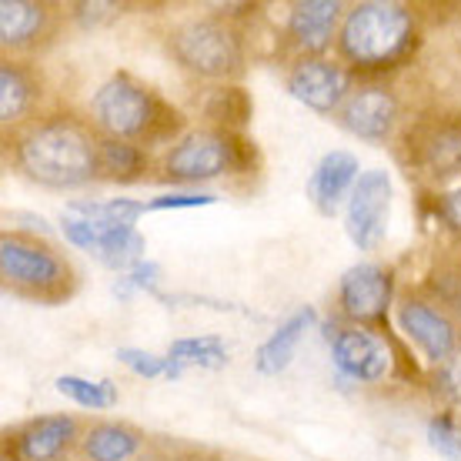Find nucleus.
Listing matches in <instances>:
<instances>
[{"mask_svg": "<svg viewBox=\"0 0 461 461\" xmlns=\"http://www.w3.org/2000/svg\"><path fill=\"white\" fill-rule=\"evenodd\" d=\"M167 54L177 60L181 70L194 74L201 81H214L218 87L241 81L248 70L241 27L221 14H201V17L171 27Z\"/></svg>", "mask_w": 461, "mask_h": 461, "instance_id": "obj_5", "label": "nucleus"}, {"mask_svg": "<svg viewBox=\"0 0 461 461\" xmlns=\"http://www.w3.org/2000/svg\"><path fill=\"white\" fill-rule=\"evenodd\" d=\"M144 431L124 421H94L77 441L81 461H134L144 448Z\"/></svg>", "mask_w": 461, "mask_h": 461, "instance_id": "obj_19", "label": "nucleus"}, {"mask_svg": "<svg viewBox=\"0 0 461 461\" xmlns=\"http://www.w3.org/2000/svg\"><path fill=\"white\" fill-rule=\"evenodd\" d=\"M398 324L411 341H415L431 365H445L461 348L458 321L451 318L441 304H431L425 298H408L398 304Z\"/></svg>", "mask_w": 461, "mask_h": 461, "instance_id": "obj_14", "label": "nucleus"}, {"mask_svg": "<svg viewBox=\"0 0 461 461\" xmlns=\"http://www.w3.org/2000/svg\"><path fill=\"white\" fill-rule=\"evenodd\" d=\"M91 124L101 138L127 140L150 150L181 140L185 114L154 87L140 84L127 70H117L91 97Z\"/></svg>", "mask_w": 461, "mask_h": 461, "instance_id": "obj_3", "label": "nucleus"}, {"mask_svg": "<svg viewBox=\"0 0 461 461\" xmlns=\"http://www.w3.org/2000/svg\"><path fill=\"white\" fill-rule=\"evenodd\" d=\"M357 158L355 154H348V150H331V154H324L318 167H314L312 181H308V197H312V204L321 211L324 218H331L338 208H341V201L351 197L357 185Z\"/></svg>", "mask_w": 461, "mask_h": 461, "instance_id": "obj_18", "label": "nucleus"}, {"mask_svg": "<svg viewBox=\"0 0 461 461\" xmlns=\"http://www.w3.org/2000/svg\"><path fill=\"white\" fill-rule=\"evenodd\" d=\"M435 211H438L441 224H445L451 234H458L461 238V187H455V191H448V194H438Z\"/></svg>", "mask_w": 461, "mask_h": 461, "instance_id": "obj_31", "label": "nucleus"}, {"mask_svg": "<svg viewBox=\"0 0 461 461\" xmlns=\"http://www.w3.org/2000/svg\"><path fill=\"white\" fill-rule=\"evenodd\" d=\"M392 218V177L381 167H371L357 177L355 191L348 197L345 228L357 251H375L384 241Z\"/></svg>", "mask_w": 461, "mask_h": 461, "instance_id": "obj_8", "label": "nucleus"}, {"mask_svg": "<svg viewBox=\"0 0 461 461\" xmlns=\"http://www.w3.org/2000/svg\"><path fill=\"white\" fill-rule=\"evenodd\" d=\"M402 161L408 174L428 187H441L461 177V114L425 111L402 131Z\"/></svg>", "mask_w": 461, "mask_h": 461, "instance_id": "obj_7", "label": "nucleus"}, {"mask_svg": "<svg viewBox=\"0 0 461 461\" xmlns=\"http://www.w3.org/2000/svg\"><path fill=\"white\" fill-rule=\"evenodd\" d=\"M134 461H154V458H134Z\"/></svg>", "mask_w": 461, "mask_h": 461, "instance_id": "obj_35", "label": "nucleus"}, {"mask_svg": "<svg viewBox=\"0 0 461 461\" xmlns=\"http://www.w3.org/2000/svg\"><path fill=\"white\" fill-rule=\"evenodd\" d=\"M117 357H121L134 375H144V378L167 375V368H171V365H167V357H158V355H150V351H138V348H121Z\"/></svg>", "mask_w": 461, "mask_h": 461, "instance_id": "obj_28", "label": "nucleus"}, {"mask_svg": "<svg viewBox=\"0 0 461 461\" xmlns=\"http://www.w3.org/2000/svg\"><path fill=\"white\" fill-rule=\"evenodd\" d=\"M418 44H421V27H418V14L408 4L365 0L348 7L335 50L338 60L351 74L375 77L411 60Z\"/></svg>", "mask_w": 461, "mask_h": 461, "instance_id": "obj_2", "label": "nucleus"}, {"mask_svg": "<svg viewBox=\"0 0 461 461\" xmlns=\"http://www.w3.org/2000/svg\"><path fill=\"white\" fill-rule=\"evenodd\" d=\"M41 101V74L21 58L0 60V124L14 131L31 121V111Z\"/></svg>", "mask_w": 461, "mask_h": 461, "instance_id": "obj_17", "label": "nucleus"}, {"mask_svg": "<svg viewBox=\"0 0 461 461\" xmlns=\"http://www.w3.org/2000/svg\"><path fill=\"white\" fill-rule=\"evenodd\" d=\"M285 87L294 101L318 114H338V107L345 104V97L351 94V70L341 60L301 58L291 64Z\"/></svg>", "mask_w": 461, "mask_h": 461, "instance_id": "obj_11", "label": "nucleus"}, {"mask_svg": "<svg viewBox=\"0 0 461 461\" xmlns=\"http://www.w3.org/2000/svg\"><path fill=\"white\" fill-rule=\"evenodd\" d=\"M335 121L355 138L384 144L402 121V101L388 84H361V87H351L345 104L338 107Z\"/></svg>", "mask_w": 461, "mask_h": 461, "instance_id": "obj_10", "label": "nucleus"}, {"mask_svg": "<svg viewBox=\"0 0 461 461\" xmlns=\"http://www.w3.org/2000/svg\"><path fill=\"white\" fill-rule=\"evenodd\" d=\"M312 321H314L312 308H304V312L291 314L288 321L281 324L275 335H271L265 345L258 348V355H254V368L261 371V375H281V371L291 365V357H294V351H298L304 331L312 328Z\"/></svg>", "mask_w": 461, "mask_h": 461, "instance_id": "obj_20", "label": "nucleus"}, {"mask_svg": "<svg viewBox=\"0 0 461 461\" xmlns=\"http://www.w3.org/2000/svg\"><path fill=\"white\" fill-rule=\"evenodd\" d=\"M328 341H331L338 371L348 375L351 381L375 384L392 368V355H388L384 341L365 324H335L328 331Z\"/></svg>", "mask_w": 461, "mask_h": 461, "instance_id": "obj_15", "label": "nucleus"}, {"mask_svg": "<svg viewBox=\"0 0 461 461\" xmlns=\"http://www.w3.org/2000/svg\"><path fill=\"white\" fill-rule=\"evenodd\" d=\"M218 197L214 194H161L148 201V211H177V208H204V204H214Z\"/></svg>", "mask_w": 461, "mask_h": 461, "instance_id": "obj_30", "label": "nucleus"}, {"mask_svg": "<svg viewBox=\"0 0 461 461\" xmlns=\"http://www.w3.org/2000/svg\"><path fill=\"white\" fill-rule=\"evenodd\" d=\"M150 167L148 150L127 140L101 138V177L104 181H117V185H134L140 181Z\"/></svg>", "mask_w": 461, "mask_h": 461, "instance_id": "obj_22", "label": "nucleus"}, {"mask_svg": "<svg viewBox=\"0 0 461 461\" xmlns=\"http://www.w3.org/2000/svg\"><path fill=\"white\" fill-rule=\"evenodd\" d=\"M54 384H58L60 394H68L70 402H77L87 411H104V408H114L117 404V388L111 381H87L77 378V375H64Z\"/></svg>", "mask_w": 461, "mask_h": 461, "instance_id": "obj_24", "label": "nucleus"}, {"mask_svg": "<svg viewBox=\"0 0 461 461\" xmlns=\"http://www.w3.org/2000/svg\"><path fill=\"white\" fill-rule=\"evenodd\" d=\"M251 97L244 87L238 84H221L204 97V107L201 114L208 121V127H218V131H230V134H244V127L251 121Z\"/></svg>", "mask_w": 461, "mask_h": 461, "instance_id": "obj_21", "label": "nucleus"}, {"mask_svg": "<svg viewBox=\"0 0 461 461\" xmlns=\"http://www.w3.org/2000/svg\"><path fill=\"white\" fill-rule=\"evenodd\" d=\"M97 258L104 261L107 267H138L140 258H144V238L138 234V228H124V230H111L101 248H97Z\"/></svg>", "mask_w": 461, "mask_h": 461, "instance_id": "obj_25", "label": "nucleus"}, {"mask_svg": "<svg viewBox=\"0 0 461 461\" xmlns=\"http://www.w3.org/2000/svg\"><path fill=\"white\" fill-rule=\"evenodd\" d=\"M114 11H121L117 4H77V7H74L70 14H74V17H77L84 27H91V23H97L101 17H111Z\"/></svg>", "mask_w": 461, "mask_h": 461, "instance_id": "obj_32", "label": "nucleus"}, {"mask_svg": "<svg viewBox=\"0 0 461 461\" xmlns=\"http://www.w3.org/2000/svg\"><path fill=\"white\" fill-rule=\"evenodd\" d=\"M254 164H258V150L244 134L197 127L167 148L158 164V177L171 185H201L224 174H251Z\"/></svg>", "mask_w": 461, "mask_h": 461, "instance_id": "obj_6", "label": "nucleus"}, {"mask_svg": "<svg viewBox=\"0 0 461 461\" xmlns=\"http://www.w3.org/2000/svg\"><path fill=\"white\" fill-rule=\"evenodd\" d=\"M14 171L31 185L74 191L101 177V134L77 114H44L7 131Z\"/></svg>", "mask_w": 461, "mask_h": 461, "instance_id": "obj_1", "label": "nucleus"}, {"mask_svg": "<svg viewBox=\"0 0 461 461\" xmlns=\"http://www.w3.org/2000/svg\"><path fill=\"white\" fill-rule=\"evenodd\" d=\"M60 230H64V238H68L74 248H84V251H94V254H97V248H101V230L94 228L87 218H81V214L64 211V218H60Z\"/></svg>", "mask_w": 461, "mask_h": 461, "instance_id": "obj_26", "label": "nucleus"}, {"mask_svg": "<svg viewBox=\"0 0 461 461\" xmlns=\"http://www.w3.org/2000/svg\"><path fill=\"white\" fill-rule=\"evenodd\" d=\"M81 435V421L74 415H41L7 431L4 455L17 461H64L70 451H77Z\"/></svg>", "mask_w": 461, "mask_h": 461, "instance_id": "obj_12", "label": "nucleus"}, {"mask_svg": "<svg viewBox=\"0 0 461 461\" xmlns=\"http://www.w3.org/2000/svg\"><path fill=\"white\" fill-rule=\"evenodd\" d=\"M341 0H298L285 17V41L301 58H324L345 21Z\"/></svg>", "mask_w": 461, "mask_h": 461, "instance_id": "obj_13", "label": "nucleus"}, {"mask_svg": "<svg viewBox=\"0 0 461 461\" xmlns=\"http://www.w3.org/2000/svg\"><path fill=\"white\" fill-rule=\"evenodd\" d=\"M451 47H455V54H458V60H461V21H458V27L451 31Z\"/></svg>", "mask_w": 461, "mask_h": 461, "instance_id": "obj_33", "label": "nucleus"}, {"mask_svg": "<svg viewBox=\"0 0 461 461\" xmlns=\"http://www.w3.org/2000/svg\"><path fill=\"white\" fill-rule=\"evenodd\" d=\"M438 388L448 402L461 404V348L445 361V365H438Z\"/></svg>", "mask_w": 461, "mask_h": 461, "instance_id": "obj_29", "label": "nucleus"}, {"mask_svg": "<svg viewBox=\"0 0 461 461\" xmlns=\"http://www.w3.org/2000/svg\"><path fill=\"white\" fill-rule=\"evenodd\" d=\"M64 11L58 4L44 0H4L0 4V47L7 58L37 54L47 44H54L60 31Z\"/></svg>", "mask_w": 461, "mask_h": 461, "instance_id": "obj_9", "label": "nucleus"}, {"mask_svg": "<svg viewBox=\"0 0 461 461\" xmlns=\"http://www.w3.org/2000/svg\"><path fill=\"white\" fill-rule=\"evenodd\" d=\"M428 438L431 445L441 451V455H448V458H461V431L455 428L448 415L441 418H431V425H428Z\"/></svg>", "mask_w": 461, "mask_h": 461, "instance_id": "obj_27", "label": "nucleus"}, {"mask_svg": "<svg viewBox=\"0 0 461 461\" xmlns=\"http://www.w3.org/2000/svg\"><path fill=\"white\" fill-rule=\"evenodd\" d=\"M228 361V348L224 341L214 335H204V338H181V341H174L171 351H167V375L177 378L185 365H208V368H218Z\"/></svg>", "mask_w": 461, "mask_h": 461, "instance_id": "obj_23", "label": "nucleus"}, {"mask_svg": "<svg viewBox=\"0 0 461 461\" xmlns=\"http://www.w3.org/2000/svg\"><path fill=\"white\" fill-rule=\"evenodd\" d=\"M392 304V271L378 265L348 267L338 281V308L351 324H381Z\"/></svg>", "mask_w": 461, "mask_h": 461, "instance_id": "obj_16", "label": "nucleus"}, {"mask_svg": "<svg viewBox=\"0 0 461 461\" xmlns=\"http://www.w3.org/2000/svg\"><path fill=\"white\" fill-rule=\"evenodd\" d=\"M0 285L11 298L58 308L74 298L81 277L54 241L34 230L14 228L0 234Z\"/></svg>", "mask_w": 461, "mask_h": 461, "instance_id": "obj_4", "label": "nucleus"}, {"mask_svg": "<svg viewBox=\"0 0 461 461\" xmlns=\"http://www.w3.org/2000/svg\"><path fill=\"white\" fill-rule=\"evenodd\" d=\"M0 461H17V458H11V455H4V458H0Z\"/></svg>", "mask_w": 461, "mask_h": 461, "instance_id": "obj_34", "label": "nucleus"}]
</instances>
